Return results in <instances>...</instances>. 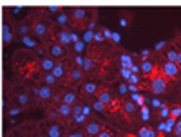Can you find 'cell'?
Here are the masks:
<instances>
[{
    "label": "cell",
    "mask_w": 181,
    "mask_h": 137,
    "mask_svg": "<svg viewBox=\"0 0 181 137\" xmlns=\"http://www.w3.org/2000/svg\"><path fill=\"white\" fill-rule=\"evenodd\" d=\"M29 101H31V97H29L27 92H20V94L16 96V103H18V106H26V105H29Z\"/></svg>",
    "instance_id": "2e32d148"
},
{
    "label": "cell",
    "mask_w": 181,
    "mask_h": 137,
    "mask_svg": "<svg viewBox=\"0 0 181 137\" xmlns=\"http://www.w3.org/2000/svg\"><path fill=\"white\" fill-rule=\"evenodd\" d=\"M91 112H92V108H91V106H87V105H84V106H82V115H89L91 114Z\"/></svg>",
    "instance_id": "836d02e7"
},
{
    "label": "cell",
    "mask_w": 181,
    "mask_h": 137,
    "mask_svg": "<svg viewBox=\"0 0 181 137\" xmlns=\"http://www.w3.org/2000/svg\"><path fill=\"white\" fill-rule=\"evenodd\" d=\"M49 54H51L53 60H62L65 56V49L62 45H58V43H51L49 45Z\"/></svg>",
    "instance_id": "3957f363"
},
{
    "label": "cell",
    "mask_w": 181,
    "mask_h": 137,
    "mask_svg": "<svg viewBox=\"0 0 181 137\" xmlns=\"http://www.w3.org/2000/svg\"><path fill=\"white\" fill-rule=\"evenodd\" d=\"M141 117H143L145 121L149 119V108H145V106H143V108H141Z\"/></svg>",
    "instance_id": "60d3db41"
},
{
    "label": "cell",
    "mask_w": 181,
    "mask_h": 137,
    "mask_svg": "<svg viewBox=\"0 0 181 137\" xmlns=\"http://www.w3.org/2000/svg\"><path fill=\"white\" fill-rule=\"evenodd\" d=\"M159 108H161L159 110V117H161V119H168V117H170V108L165 105V103H161Z\"/></svg>",
    "instance_id": "ffe728a7"
},
{
    "label": "cell",
    "mask_w": 181,
    "mask_h": 137,
    "mask_svg": "<svg viewBox=\"0 0 181 137\" xmlns=\"http://www.w3.org/2000/svg\"><path fill=\"white\" fill-rule=\"evenodd\" d=\"M51 74L56 78V80H60V78H63L65 76V65H63L62 61H56V65H55V68L51 70Z\"/></svg>",
    "instance_id": "30bf717a"
},
{
    "label": "cell",
    "mask_w": 181,
    "mask_h": 137,
    "mask_svg": "<svg viewBox=\"0 0 181 137\" xmlns=\"http://www.w3.org/2000/svg\"><path fill=\"white\" fill-rule=\"evenodd\" d=\"M33 94L35 96H38L42 101H47V99H51L53 97V89L51 87H47V85H43V87H40V89H33Z\"/></svg>",
    "instance_id": "7a4b0ae2"
},
{
    "label": "cell",
    "mask_w": 181,
    "mask_h": 137,
    "mask_svg": "<svg viewBox=\"0 0 181 137\" xmlns=\"http://www.w3.org/2000/svg\"><path fill=\"white\" fill-rule=\"evenodd\" d=\"M158 130H159V132H167V123H165V121H161L159 126H158Z\"/></svg>",
    "instance_id": "b9f144b4"
},
{
    "label": "cell",
    "mask_w": 181,
    "mask_h": 137,
    "mask_svg": "<svg viewBox=\"0 0 181 137\" xmlns=\"http://www.w3.org/2000/svg\"><path fill=\"white\" fill-rule=\"evenodd\" d=\"M92 38H94V42H103V34H101V33H94Z\"/></svg>",
    "instance_id": "f35d334b"
},
{
    "label": "cell",
    "mask_w": 181,
    "mask_h": 137,
    "mask_svg": "<svg viewBox=\"0 0 181 137\" xmlns=\"http://www.w3.org/2000/svg\"><path fill=\"white\" fill-rule=\"evenodd\" d=\"M69 78H71L72 83H80L82 78H84V70H82L80 67H72L71 72H69Z\"/></svg>",
    "instance_id": "ba28073f"
},
{
    "label": "cell",
    "mask_w": 181,
    "mask_h": 137,
    "mask_svg": "<svg viewBox=\"0 0 181 137\" xmlns=\"http://www.w3.org/2000/svg\"><path fill=\"white\" fill-rule=\"evenodd\" d=\"M129 83H130V85H138V83H140V76L138 74H130Z\"/></svg>",
    "instance_id": "d6a6232c"
},
{
    "label": "cell",
    "mask_w": 181,
    "mask_h": 137,
    "mask_svg": "<svg viewBox=\"0 0 181 137\" xmlns=\"http://www.w3.org/2000/svg\"><path fill=\"white\" fill-rule=\"evenodd\" d=\"M49 11H51V13H56V11H58V6H55V4H51V6H49Z\"/></svg>",
    "instance_id": "db71d44e"
},
{
    "label": "cell",
    "mask_w": 181,
    "mask_h": 137,
    "mask_svg": "<svg viewBox=\"0 0 181 137\" xmlns=\"http://www.w3.org/2000/svg\"><path fill=\"white\" fill-rule=\"evenodd\" d=\"M96 137H114V135H112L109 130H101V132H100V134H98Z\"/></svg>",
    "instance_id": "8d00e7d4"
},
{
    "label": "cell",
    "mask_w": 181,
    "mask_h": 137,
    "mask_svg": "<svg viewBox=\"0 0 181 137\" xmlns=\"http://www.w3.org/2000/svg\"><path fill=\"white\" fill-rule=\"evenodd\" d=\"M47 137H60V126L58 125H51L47 130Z\"/></svg>",
    "instance_id": "d6986e66"
},
{
    "label": "cell",
    "mask_w": 181,
    "mask_h": 137,
    "mask_svg": "<svg viewBox=\"0 0 181 137\" xmlns=\"http://www.w3.org/2000/svg\"><path fill=\"white\" fill-rule=\"evenodd\" d=\"M179 49H181V40H179Z\"/></svg>",
    "instance_id": "9f6ffc18"
},
{
    "label": "cell",
    "mask_w": 181,
    "mask_h": 137,
    "mask_svg": "<svg viewBox=\"0 0 181 137\" xmlns=\"http://www.w3.org/2000/svg\"><path fill=\"white\" fill-rule=\"evenodd\" d=\"M147 137H158V132H156V130H150V128H149V134H147Z\"/></svg>",
    "instance_id": "c3c4849f"
},
{
    "label": "cell",
    "mask_w": 181,
    "mask_h": 137,
    "mask_svg": "<svg viewBox=\"0 0 181 137\" xmlns=\"http://www.w3.org/2000/svg\"><path fill=\"white\" fill-rule=\"evenodd\" d=\"M27 31H29V27H27V25H20V34H26Z\"/></svg>",
    "instance_id": "f5cc1de1"
},
{
    "label": "cell",
    "mask_w": 181,
    "mask_h": 137,
    "mask_svg": "<svg viewBox=\"0 0 181 137\" xmlns=\"http://www.w3.org/2000/svg\"><path fill=\"white\" fill-rule=\"evenodd\" d=\"M149 54H150V51H141V58H143V60H147V58H149Z\"/></svg>",
    "instance_id": "816d5d0a"
},
{
    "label": "cell",
    "mask_w": 181,
    "mask_h": 137,
    "mask_svg": "<svg viewBox=\"0 0 181 137\" xmlns=\"http://www.w3.org/2000/svg\"><path fill=\"white\" fill-rule=\"evenodd\" d=\"M123 110H125V114H134V112H136V105H134V103L132 101H125L123 103Z\"/></svg>",
    "instance_id": "44dd1931"
},
{
    "label": "cell",
    "mask_w": 181,
    "mask_h": 137,
    "mask_svg": "<svg viewBox=\"0 0 181 137\" xmlns=\"http://www.w3.org/2000/svg\"><path fill=\"white\" fill-rule=\"evenodd\" d=\"M55 65H56V60H53L51 56H47V58H42V61H40V67H42L45 72H51L53 68H55Z\"/></svg>",
    "instance_id": "9c48e42d"
},
{
    "label": "cell",
    "mask_w": 181,
    "mask_h": 137,
    "mask_svg": "<svg viewBox=\"0 0 181 137\" xmlns=\"http://www.w3.org/2000/svg\"><path fill=\"white\" fill-rule=\"evenodd\" d=\"M163 74L167 78H176L179 74V67L176 65V63H170V61H165L163 65Z\"/></svg>",
    "instance_id": "277c9868"
},
{
    "label": "cell",
    "mask_w": 181,
    "mask_h": 137,
    "mask_svg": "<svg viewBox=\"0 0 181 137\" xmlns=\"http://www.w3.org/2000/svg\"><path fill=\"white\" fill-rule=\"evenodd\" d=\"M140 70H141V72H145V74H150V72L154 70V65H152V61H149V60H143V63H141V67H140Z\"/></svg>",
    "instance_id": "e0dca14e"
},
{
    "label": "cell",
    "mask_w": 181,
    "mask_h": 137,
    "mask_svg": "<svg viewBox=\"0 0 181 137\" xmlns=\"http://www.w3.org/2000/svg\"><path fill=\"white\" fill-rule=\"evenodd\" d=\"M92 110H96V112H105V105H103V103H100V101H94Z\"/></svg>",
    "instance_id": "83f0119b"
},
{
    "label": "cell",
    "mask_w": 181,
    "mask_h": 137,
    "mask_svg": "<svg viewBox=\"0 0 181 137\" xmlns=\"http://www.w3.org/2000/svg\"><path fill=\"white\" fill-rule=\"evenodd\" d=\"M11 40H13V38H11V33H9V29H7V27H4V42H7V43H9Z\"/></svg>",
    "instance_id": "4dcf8cb0"
},
{
    "label": "cell",
    "mask_w": 181,
    "mask_h": 137,
    "mask_svg": "<svg viewBox=\"0 0 181 137\" xmlns=\"http://www.w3.org/2000/svg\"><path fill=\"white\" fill-rule=\"evenodd\" d=\"M165 54H167V61L176 63V60H178V51H176V49H168Z\"/></svg>",
    "instance_id": "7402d4cb"
},
{
    "label": "cell",
    "mask_w": 181,
    "mask_h": 137,
    "mask_svg": "<svg viewBox=\"0 0 181 137\" xmlns=\"http://www.w3.org/2000/svg\"><path fill=\"white\" fill-rule=\"evenodd\" d=\"M62 103H65V105L72 106V105L76 103V94H74V92H71V90L63 92V96H62Z\"/></svg>",
    "instance_id": "7c38bea8"
},
{
    "label": "cell",
    "mask_w": 181,
    "mask_h": 137,
    "mask_svg": "<svg viewBox=\"0 0 181 137\" xmlns=\"http://www.w3.org/2000/svg\"><path fill=\"white\" fill-rule=\"evenodd\" d=\"M31 29H33V33H35V36H38V38H40V36H45V34H47V25H45L43 22H35Z\"/></svg>",
    "instance_id": "52a82bcc"
},
{
    "label": "cell",
    "mask_w": 181,
    "mask_h": 137,
    "mask_svg": "<svg viewBox=\"0 0 181 137\" xmlns=\"http://www.w3.org/2000/svg\"><path fill=\"white\" fill-rule=\"evenodd\" d=\"M120 25H121V27H127V25H129V20H127V18H121V20H120Z\"/></svg>",
    "instance_id": "f907efd6"
},
{
    "label": "cell",
    "mask_w": 181,
    "mask_h": 137,
    "mask_svg": "<svg viewBox=\"0 0 181 137\" xmlns=\"http://www.w3.org/2000/svg\"><path fill=\"white\" fill-rule=\"evenodd\" d=\"M56 20L60 22L62 25H67V23H69V16H67L65 13H60V14H58V16H56Z\"/></svg>",
    "instance_id": "4316f807"
},
{
    "label": "cell",
    "mask_w": 181,
    "mask_h": 137,
    "mask_svg": "<svg viewBox=\"0 0 181 137\" xmlns=\"http://www.w3.org/2000/svg\"><path fill=\"white\" fill-rule=\"evenodd\" d=\"M174 134L181 137V119H176V125H174Z\"/></svg>",
    "instance_id": "f1b7e54d"
},
{
    "label": "cell",
    "mask_w": 181,
    "mask_h": 137,
    "mask_svg": "<svg viewBox=\"0 0 181 137\" xmlns=\"http://www.w3.org/2000/svg\"><path fill=\"white\" fill-rule=\"evenodd\" d=\"M72 119H74L76 123L80 125V123H85V119H87V117H85V115H82V114H76V115H72Z\"/></svg>",
    "instance_id": "1f68e13d"
},
{
    "label": "cell",
    "mask_w": 181,
    "mask_h": 137,
    "mask_svg": "<svg viewBox=\"0 0 181 137\" xmlns=\"http://www.w3.org/2000/svg\"><path fill=\"white\" fill-rule=\"evenodd\" d=\"M67 137H85V135L82 134V132H71V134L67 135Z\"/></svg>",
    "instance_id": "ee69618b"
},
{
    "label": "cell",
    "mask_w": 181,
    "mask_h": 137,
    "mask_svg": "<svg viewBox=\"0 0 181 137\" xmlns=\"http://www.w3.org/2000/svg\"><path fill=\"white\" fill-rule=\"evenodd\" d=\"M72 45H74L76 52H82V49H84V43H82V42H76V43H72Z\"/></svg>",
    "instance_id": "74e56055"
},
{
    "label": "cell",
    "mask_w": 181,
    "mask_h": 137,
    "mask_svg": "<svg viewBox=\"0 0 181 137\" xmlns=\"http://www.w3.org/2000/svg\"><path fill=\"white\" fill-rule=\"evenodd\" d=\"M111 40H112V42H114V43H118V42H120V34H118V33H112V36H111Z\"/></svg>",
    "instance_id": "f6af8a7d"
},
{
    "label": "cell",
    "mask_w": 181,
    "mask_h": 137,
    "mask_svg": "<svg viewBox=\"0 0 181 137\" xmlns=\"http://www.w3.org/2000/svg\"><path fill=\"white\" fill-rule=\"evenodd\" d=\"M150 90H152V94H156V96L163 94V92L167 90V81H165L163 78H154L152 83H150Z\"/></svg>",
    "instance_id": "6da1fadb"
},
{
    "label": "cell",
    "mask_w": 181,
    "mask_h": 137,
    "mask_svg": "<svg viewBox=\"0 0 181 137\" xmlns=\"http://www.w3.org/2000/svg\"><path fill=\"white\" fill-rule=\"evenodd\" d=\"M101 34H103V40H105V38H111V36H112V33L109 31V29H103V31H101Z\"/></svg>",
    "instance_id": "7bdbcfd3"
},
{
    "label": "cell",
    "mask_w": 181,
    "mask_h": 137,
    "mask_svg": "<svg viewBox=\"0 0 181 137\" xmlns=\"http://www.w3.org/2000/svg\"><path fill=\"white\" fill-rule=\"evenodd\" d=\"M129 70H130V74H138V72H140V67H138V65H132Z\"/></svg>",
    "instance_id": "bcb514c9"
},
{
    "label": "cell",
    "mask_w": 181,
    "mask_h": 137,
    "mask_svg": "<svg viewBox=\"0 0 181 137\" xmlns=\"http://www.w3.org/2000/svg\"><path fill=\"white\" fill-rule=\"evenodd\" d=\"M84 92L87 96H94L98 94V87H96V83L94 81H87L85 85H84Z\"/></svg>",
    "instance_id": "4fadbf2b"
},
{
    "label": "cell",
    "mask_w": 181,
    "mask_h": 137,
    "mask_svg": "<svg viewBox=\"0 0 181 137\" xmlns=\"http://www.w3.org/2000/svg\"><path fill=\"white\" fill-rule=\"evenodd\" d=\"M98 101H100V103H103V105H111V103H112V96H111L107 90L98 92Z\"/></svg>",
    "instance_id": "9a60e30c"
},
{
    "label": "cell",
    "mask_w": 181,
    "mask_h": 137,
    "mask_svg": "<svg viewBox=\"0 0 181 137\" xmlns=\"http://www.w3.org/2000/svg\"><path fill=\"white\" fill-rule=\"evenodd\" d=\"M152 106H154V108H159V106H161V101H159V99H152Z\"/></svg>",
    "instance_id": "681fc988"
},
{
    "label": "cell",
    "mask_w": 181,
    "mask_h": 137,
    "mask_svg": "<svg viewBox=\"0 0 181 137\" xmlns=\"http://www.w3.org/2000/svg\"><path fill=\"white\" fill-rule=\"evenodd\" d=\"M121 78H123V80H127V81H129L130 80V70H129V68H123V67H121Z\"/></svg>",
    "instance_id": "f546056e"
},
{
    "label": "cell",
    "mask_w": 181,
    "mask_h": 137,
    "mask_svg": "<svg viewBox=\"0 0 181 137\" xmlns=\"http://www.w3.org/2000/svg\"><path fill=\"white\" fill-rule=\"evenodd\" d=\"M22 108H20V106H11V108H9L7 112H9V115H16L18 114V112H20Z\"/></svg>",
    "instance_id": "e575fe53"
},
{
    "label": "cell",
    "mask_w": 181,
    "mask_h": 137,
    "mask_svg": "<svg viewBox=\"0 0 181 137\" xmlns=\"http://www.w3.org/2000/svg\"><path fill=\"white\" fill-rule=\"evenodd\" d=\"M43 83H45L47 87H53L56 83V78L51 74V72H45V76H43Z\"/></svg>",
    "instance_id": "603a6c76"
},
{
    "label": "cell",
    "mask_w": 181,
    "mask_h": 137,
    "mask_svg": "<svg viewBox=\"0 0 181 137\" xmlns=\"http://www.w3.org/2000/svg\"><path fill=\"white\" fill-rule=\"evenodd\" d=\"M176 65L181 67V52H178V60H176Z\"/></svg>",
    "instance_id": "11a10c76"
},
{
    "label": "cell",
    "mask_w": 181,
    "mask_h": 137,
    "mask_svg": "<svg viewBox=\"0 0 181 137\" xmlns=\"http://www.w3.org/2000/svg\"><path fill=\"white\" fill-rule=\"evenodd\" d=\"M85 16H87V11H85L84 7H76V9H72V18H74L76 22H82Z\"/></svg>",
    "instance_id": "5bb4252c"
},
{
    "label": "cell",
    "mask_w": 181,
    "mask_h": 137,
    "mask_svg": "<svg viewBox=\"0 0 181 137\" xmlns=\"http://www.w3.org/2000/svg\"><path fill=\"white\" fill-rule=\"evenodd\" d=\"M82 68H84V70H92V68H94V60H92V58H84Z\"/></svg>",
    "instance_id": "cb8c5ba5"
},
{
    "label": "cell",
    "mask_w": 181,
    "mask_h": 137,
    "mask_svg": "<svg viewBox=\"0 0 181 137\" xmlns=\"http://www.w3.org/2000/svg\"><path fill=\"white\" fill-rule=\"evenodd\" d=\"M118 92H120V94H127V92H129V90H127V85H120Z\"/></svg>",
    "instance_id": "7dc6e473"
},
{
    "label": "cell",
    "mask_w": 181,
    "mask_h": 137,
    "mask_svg": "<svg viewBox=\"0 0 181 137\" xmlns=\"http://www.w3.org/2000/svg\"><path fill=\"white\" fill-rule=\"evenodd\" d=\"M56 112H58V115H60V117H65V119H67V117L72 115V106L65 105V103H62V105L56 108Z\"/></svg>",
    "instance_id": "8fae6325"
},
{
    "label": "cell",
    "mask_w": 181,
    "mask_h": 137,
    "mask_svg": "<svg viewBox=\"0 0 181 137\" xmlns=\"http://www.w3.org/2000/svg\"><path fill=\"white\" fill-rule=\"evenodd\" d=\"M170 117L179 119V117H181V106H172V108H170Z\"/></svg>",
    "instance_id": "484cf974"
},
{
    "label": "cell",
    "mask_w": 181,
    "mask_h": 137,
    "mask_svg": "<svg viewBox=\"0 0 181 137\" xmlns=\"http://www.w3.org/2000/svg\"><path fill=\"white\" fill-rule=\"evenodd\" d=\"M130 96H132V99H130V101H132L134 103V105H143V103H145V99H143V96H140L138 94V92H134V94H130Z\"/></svg>",
    "instance_id": "d4e9b609"
},
{
    "label": "cell",
    "mask_w": 181,
    "mask_h": 137,
    "mask_svg": "<svg viewBox=\"0 0 181 137\" xmlns=\"http://www.w3.org/2000/svg\"><path fill=\"white\" fill-rule=\"evenodd\" d=\"M56 40H58V45H62L65 49L67 45H71V33L69 31H60L56 34Z\"/></svg>",
    "instance_id": "8992f818"
},
{
    "label": "cell",
    "mask_w": 181,
    "mask_h": 137,
    "mask_svg": "<svg viewBox=\"0 0 181 137\" xmlns=\"http://www.w3.org/2000/svg\"><path fill=\"white\" fill-rule=\"evenodd\" d=\"M147 134H149V126H143V128L138 132V137H147Z\"/></svg>",
    "instance_id": "d590c367"
},
{
    "label": "cell",
    "mask_w": 181,
    "mask_h": 137,
    "mask_svg": "<svg viewBox=\"0 0 181 137\" xmlns=\"http://www.w3.org/2000/svg\"><path fill=\"white\" fill-rule=\"evenodd\" d=\"M101 130H103V128H101V123H98V121H91V123L85 125V134H89L92 137H96Z\"/></svg>",
    "instance_id": "5b68a950"
},
{
    "label": "cell",
    "mask_w": 181,
    "mask_h": 137,
    "mask_svg": "<svg viewBox=\"0 0 181 137\" xmlns=\"http://www.w3.org/2000/svg\"><path fill=\"white\" fill-rule=\"evenodd\" d=\"M74 63H76V65H78V67H82V65H84V58H82L80 54H78V56L74 58Z\"/></svg>",
    "instance_id": "ab89813d"
},
{
    "label": "cell",
    "mask_w": 181,
    "mask_h": 137,
    "mask_svg": "<svg viewBox=\"0 0 181 137\" xmlns=\"http://www.w3.org/2000/svg\"><path fill=\"white\" fill-rule=\"evenodd\" d=\"M120 61H121V67H123V68H130V67L134 65V63H132V58H130L129 54H121Z\"/></svg>",
    "instance_id": "ac0fdd59"
}]
</instances>
